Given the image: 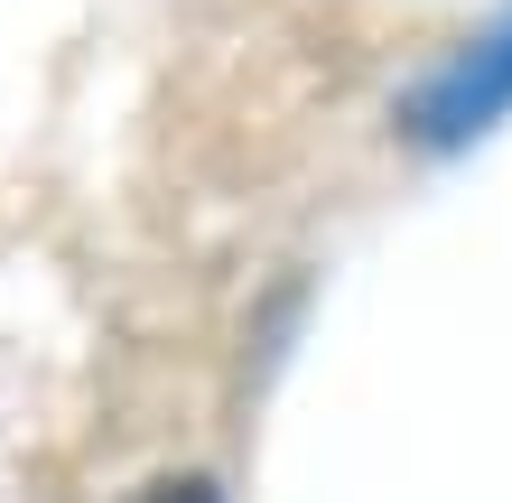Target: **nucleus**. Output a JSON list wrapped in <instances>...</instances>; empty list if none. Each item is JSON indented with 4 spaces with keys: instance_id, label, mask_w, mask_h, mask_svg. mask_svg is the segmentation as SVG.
<instances>
[{
    "instance_id": "1",
    "label": "nucleus",
    "mask_w": 512,
    "mask_h": 503,
    "mask_svg": "<svg viewBox=\"0 0 512 503\" xmlns=\"http://www.w3.org/2000/svg\"><path fill=\"white\" fill-rule=\"evenodd\" d=\"M503 112H512V10H494L457 56H447V66H429V75L410 84L401 131L457 150V140H475L485 122H503Z\"/></svg>"
},
{
    "instance_id": "2",
    "label": "nucleus",
    "mask_w": 512,
    "mask_h": 503,
    "mask_svg": "<svg viewBox=\"0 0 512 503\" xmlns=\"http://www.w3.org/2000/svg\"><path fill=\"white\" fill-rule=\"evenodd\" d=\"M131 503H224V485L215 476H159V485H140Z\"/></svg>"
}]
</instances>
